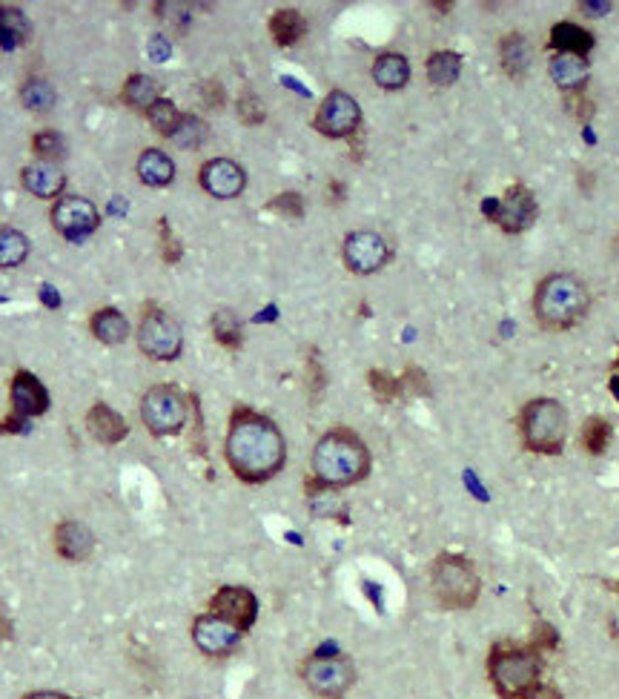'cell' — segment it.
Here are the masks:
<instances>
[{
  "instance_id": "cell-1",
  "label": "cell",
  "mask_w": 619,
  "mask_h": 699,
  "mask_svg": "<svg viewBox=\"0 0 619 699\" xmlns=\"http://www.w3.org/2000/svg\"><path fill=\"white\" fill-rule=\"evenodd\" d=\"M224 456L241 482L264 485L281 473L287 462V445L273 419L250 407H235L224 442Z\"/></svg>"
},
{
  "instance_id": "cell-2",
  "label": "cell",
  "mask_w": 619,
  "mask_h": 699,
  "mask_svg": "<svg viewBox=\"0 0 619 699\" xmlns=\"http://www.w3.org/2000/svg\"><path fill=\"white\" fill-rule=\"evenodd\" d=\"M310 465L319 488H350L367 479L373 462L367 445L353 430L336 427L316 442Z\"/></svg>"
},
{
  "instance_id": "cell-3",
  "label": "cell",
  "mask_w": 619,
  "mask_h": 699,
  "mask_svg": "<svg viewBox=\"0 0 619 699\" xmlns=\"http://www.w3.org/2000/svg\"><path fill=\"white\" fill-rule=\"evenodd\" d=\"M588 307H591L588 287L577 276H568V273H556V276L545 278L534 298L536 318L548 330L574 327L585 318Z\"/></svg>"
},
{
  "instance_id": "cell-4",
  "label": "cell",
  "mask_w": 619,
  "mask_h": 699,
  "mask_svg": "<svg viewBox=\"0 0 619 699\" xmlns=\"http://www.w3.org/2000/svg\"><path fill=\"white\" fill-rule=\"evenodd\" d=\"M430 585H433V596L439 599V605L450 611H468L482 594V579L473 568V562L459 553L436 556L430 568Z\"/></svg>"
},
{
  "instance_id": "cell-5",
  "label": "cell",
  "mask_w": 619,
  "mask_h": 699,
  "mask_svg": "<svg viewBox=\"0 0 619 699\" xmlns=\"http://www.w3.org/2000/svg\"><path fill=\"white\" fill-rule=\"evenodd\" d=\"M542 674V662L534 648L496 645L488 657V679L502 699H525Z\"/></svg>"
},
{
  "instance_id": "cell-6",
  "label": "cell",
  "mask_w": 619,
  "mask_h": 699,
  "mask_svg": "<svg viewBox=\"0 0 619 699\" xmlns=\"http://www.w3.org/2000/svg\"><path fill=\"white\" fill-rule=\"evenodd\" d=\"M519 430H522V442L528 450L545 453V456L559 453L568 436V410L556 399H534L522 410Z\"/></svg>"
},
{
  "instance_id": "cell-7",
  "label": "cell",
  "mask_w": 619,
  "mask_h": 699,
  "mask_svg": "<svg viewBox=\"0 0 619 699\" xmlns=\"http://www.w3.org/2000/svg\"><path fill=\"white\" fill-rule=\"evenodd\" d=\"M304 685L321 699H344L356 685V665L344 654H313L301 662Z\"/></svg>"
},
{
  "instance_id": "cell-8",
  "label": "cell",
  "mask_w": 619,
  "mask_h": 699,
  "mask_svg": "<svg viewBox=\"0 0 619 699\" xmlns=\"http://www.w3.org/2000/svg\"><path fill=\"white\" fill-rule=\"evenodd\" d=\"M190 416L187 396L172 384H155L141 399V419L152 436H175L184 430Z\"/></svg>"
},
{
  "instance_id": "cell-9",
  "label": "cell",
  "mask_w": 619,
  "mask_h": 699,
  "mask_svg": "<svg viewBox=\"0 0 619 699\" xmlns=\"http://www.w3.org/2000/svg\"><path fill=\"white\" fill-rule=\"evenodd\" d=\"M138 347L152 361H175L184 347L181 324L170 313H164L158 307H147L141 316V324H138Z\"/></svg>"
},
{
  "instance_id": "cell-10",
  "label": "cell",
  "mask_w": 619,
  "mask_h": 699,
  "mask_svg": "<svg viewBox=\"0 0 619 699\" xmlns=\"http://www.w3.org/2000/svg\"><path fill=\"white\" fill-rule=\"evenodd\" d=\"M316 129L327 138H350L359 124H362V109L356 104L353 95H347L342 89L330 92L324 101H321L319 112H316Z\"/></svg>"
},
{
  "instance_id": "cell-11",
  "label": "cell",
  "mask_w": 619,
  "mask_h": 699,
  "mask_svg": "<svg viewBox=\"0 0 619 699\" xmlns=\"http://www.w3.org/2000/svg\"><path fill=\"white\" fill-rule=\"evenodd\" d=\"M344 264L359 273V276H370L379 273L390 261V244L379 233L373 230H356L344 238Z\"/></svg>"
},
{
  "instance_id": "cell-12",
  "label": "cell",
  "mask_w": 619,
  "mask_h": 699,
  "mask_svg": "<svg viewBox=\"0 0 619 699\" xmlns=\"http://www.w3.org/2000/svg\"><path fill=\"white\" fill-rule=\"evenodd\" d=\"M52 224L69 241H81V238L98 230L101 215L95 210V204L81 198V195H61L55 201V207H52Z\"/></svg>"
},
{
  "instance_id": "cell-13",
  "label": "cell",
  "mask_w": 619,
  "mask_h": 699,
  "mask_svg": "<svg viewBox=\"0 0 619 699\" xmlns=\"http://www.w3.org/2000/svg\"><path fill=\"white\" fill-rule=\"evenodd\" d=\"M210 614L227 619L241 634H247L258 619V599L250 588L241 585H224L210 599Z\"/></svg>"
},
{
  "instance_id": "cell-14",
  "label": "cell",
  "mask_w": 619,
  "mask_h": 699,
  "mask_svg": "<svg viewBox=\"0 0 619 699\" xmlns=\"http://www.w3.org/2000/svg\"><path fill=\"white\" fill-rule=\"evenodd\" d=\"M241 631L230 625L227 619L215 614L198 616L193 622V642L195 648L207 657H230L238 642H241Z\"/></svg>"
},
{
  "instance_id": "cell-15",
  "label": "cell",
  "mask_w": 619,
  "mask_h": 699,
  "mask_svg": "<svg viewBox=\"0 0 619 699\" xmlns=\"http://www.w3.org/2000/svg\"><path fill=\"white\" fill-rule=\"evenodd\" d=\"M198 181L213 198H238L247 187V172L230 158H213L201 167Z\"/></svg>"
},
{
  "instance_id": "cell-16",
  "label": "cell",
  "mask_w": 619,
  "mask_h": 699,
  "mask_svg": "<svg viewBox=\"0 0 619 699\" xmlns=\"http://www.w3.org/2000/svg\"><path fill=\"white\" fill-rule=\"evenodd\" d=\"M499 227L505 233H525L536 221V198L534 192L522 184H516L505 192V198L499 201V215H496Z\"/></svg>"
},
{
  "instance_id": "cell-17",
  "label": "cell",
  "mask_w": 619,
  "mask_h": 699,
  "mask_svg": "<svg viewBox=\"0 0 619 699\" xmlns=\"http://www.w3.org/2000/svg\"><path fill=\"white\" fill-rule=\"evenodd\" d=\"M12 410L18 419H35L49 410V393L29 370H18L12 379Z\"/></svg>"
},
{
  "instance_id": "cell-18",
  "label": "cell",
  "mask_w": 619,
  "mask_h": 699,
  "mask_svg": "<svg viewBox=\"0 0 619 699\" xmlns=\"http://www.w3.org/2000/svg\"><path fill=\"white\" fill-rule=\"evenodd\" d=\"M86 430L92 433L95 442L101 445H118L129 436V424L118 410H112L107 402H95L86 413Z\"/></svg>"
},
{
  "instance_id": "cell-19",
  "label": "cell",
  "mask_w": 619,
  "mask_h": 699,
  "mask_svg": "<svg viewBox=\"0 0 619 699\" xmlns=\"http://www.w3.org/2000/svg\"><path fill=\"white\" fill-rule=\"evenodd\" d=\"M95 548V539H92V530L75 522V519H66L55 528V551L66 562H84L86 556Z\"/></svg>"
},
{
  "instance_id": "cell-20",
  "label": "cell",
  "mask_w": 619,
  "mask_h": 699,
  "mask_svg": "<svg viewBox=\"0 0 619 699\" xmlns=\"http://www.w3.org/2000/svg\"><path fill=\"white\" fill-rule=\"evenodd\" d=\"M23 187L38 198H58L66 187V175L58 164L35 161L23 170Z\"/></svg>"
},
{
  "instance_id": "cell-21",
  "label": "cell",
  "mask_w": 619,
  "mask_h": 699,
  "mask_svg": "<svg viewBox=\"0 0 619 699\" xmlns=\"http://www.w3.org/2000/svg\"><path fill=\"white\" fill-rule=\"evenodd\" d=\"M89 330H92L95 339L101 341V344H109V347L124 344L129 339L127 316L121 310H115V307H101L92 316V321H89Z\"/></svg>"
},
{
  "instance_id": "cell-22",
  "label": "cell",
  "mask_w": 619,
  "mask_h": 699,
  "mask_svg": "<svg viewBox=\"0 0 619 699\" xmlns=\"http://www.w3.org/2000/svg\"><path fill=\"white\" fill-rule=\"evenodd\" d=\"M551 46L559 49V55H579L585 58L594 49V35L577 23H556L551 29Z\"/></svg>"
},
{
  "instance_id": "cell-23",
  "label": "cell",
  "mask_w": 619,
  "mask_h": 699,
  "mask_svg": "<svg viewBox=\"0 0 619 699\" xmlns=\"http://www.w3.org/2000/svg\"><path fill=\"white\" fill-rule=\"evenodd\" d=\"M138 178L147 184V187H167L175 178V164L167 152L161 149H144L141 158H138Z\"/></svg>"
},
{
  "instance_id": "cell-24",
  "label": "cell",
  "mask_w": 619,
  "mask_h": 699,
  "mask_svg": "<svg viewBox=\"0 0 619 699\" xmlns=\"http://www.w3.org/2000/svg\"><path fill=\"white\" fill-rule=\"evenodd\" d=\"M591 66L579 55H554L551 61V78L559 89H582L588 81Z\"/></svg>"
},
{
  "instance_id": "cell-25",
  "label": "cell",
  "mask_w": 619,
  "mask_h": 699,
  "mask_svg": "<svg viewBox=\"0 0 619 699\" xmlns=\"http://www.w3.org/2000/svg\"><path fill=\"white\" fill-rule=\"evenodd\" d=\"M373 78L382 89H402L410 81V64L399 52H385L373 64Z\"/></svg>"
},
{
  "instance_id": "cell-26",
  "label": "cell",
  "mask_w": 619,
  "mask_h": 699,
  "mask_svg": "<svg viewBox=\"0 0 619 699\" xmlns=\"http://www.w3.org/2000/svg\"><path fill=\"white\" fill-rule=\"evenodd\" d=\"M502 66L505 72L513 75V78H522L531 66V43L525 35L519 32H511L505 41H502Z\"/></svg>"
},
{
  "instance_id": "cell-27",
  "label": "cell",
  "mask_w": 619,
  "mask_h": 699,
  "mask_svg": "<svg viewBox=\"0 0 619 699\" xmlns=\"http://www.w3.org/2000/svg\"><path fill=\"white\" fill-rule=\"evenodd\" d=\"M307 32V23L296 9H278L270 18V35L278 46H293L301 41V35Z\"/></svg>"
},
{
  "instance_id": "cell-28",
  "label": "cell",
  "mask_w": 619,
  "mask_h": 699,
  "mask_svg": "<svg viewBox=\"0 0 619 699\" xmlns=\"http://www.w3.org/2000/svg\"><path fill=\"white\" fill-rule=\"evenodd\" d=\"M29 32H32V26H29L21 9L0 6V46L3 49H18L29 38Z\"/></svg>"
},
{
  "instance_id": "cell-29",
  "label": "cell",
  "mask_w": 619,
  "mask_h": 699,
  "mask_svg": "<svg viewBox=\"0 0 619 699\" xmlns=\"http://www.w3.org/2000/svg\"><path fill=\"white\" fill-rule=\"evenodd\" d=\"M459 72H462V55L459 52L445 49V52H433L427 58V78L436 86L456 84Z\"/></svg>"
},
{
  "instance_id": "cell-30",
  "label": "cell",
  "mask_w": 619,
  "mask_h": 699,
  "mask_svg": "<svg viewBox=\"0 0 619 699\" xmlns=\"http://www.w3.org/2000/svg\"><path fill=\"white\" fill-rule=\"evenodd\" d=\"M121 95H124V101H127L132 109L147 112V109L158 101V84L152 81L150 75H129Z\"/></svg>"
},
{
  "instance_id": "cell-31",
  "label": "cell",
  "mask_w": 619,
  "mask_h": 699,
  "mask_svg": "<svg viewBox=\"0 0 619 699\" xmlns=\"http://www.w3.org/2000/svg\"><path fill=\"white\" fill-rule=\"evenodd\" d=\"M29 255V238L12 227L0 230V267L9 270V267H18L26 261Z\"/></svg>"
},
{
  "instance_id": "cell-32",
  "label": "cell",
  "mask_w": 619,
  "mask_h": 699,
  "mask_svg": "<svg viewBox=\"0 0 619 699\" xmlns=\"http://www.w3.org/2000/svg\"><path fill=\"white\" fill-rule=\"evenodd\" d=\"M611 436H614V430H611V422H608V419L591 416L588 422L582 424V447H585L591 456L605 453L608 445H611Z\"/></svg>"
},
{
  "instance_id": "cell-33",
  "label": "cell",
  "mask_w": 619,
  "mask_h": 699,
  "mask_svg": "<svg viewBox=\"0 0 619 699\" xmlns=\"http://www.w3.org/2000/svg\"><path fill=\"white\" fill-rule=\"evenodd\" d=\"M172 144H178L181 149H195L207 141V124L198 115H181L178 127L170 135Z\"/></svg>"
},
{
  "instance_id": "cell-34",
  "label": "cell",
  "mask_w": 619,
  "mask_h": 699,
  "mask_svg": "<svg viewBox=\"0 0 619 699\" xmlns=\"http://www.w3.org/2000/svg\"><path fill=\"white\" fill-rule=\"evenodd\" d=\"M213 333L215 341L224 344V347H230V350H238L241 341H244V336H241V321H238L233 310H215Z\"/></svg>"
},
{
  "instance_id": "cell-35",
  "label": "cell",
  "mask_w": 619,
  "mask_h": 699,
  "mask_svg": "<svg viewBox=\"0 0 619 699\" xmlns=\"http://www.w3.org/2000/svg\"><path fill=\"white\" fill-rule=\"evenodd\" d=\"M144 115H147V121L152 124V129H155V132H161L164 138H170L172 132H175V127H178V121H181V112H178L175 104L167 101V98H158V101H155Z\"/></svg>"
},
{
  "instance_id": "cell-36",
  "label": "cell",
  "mask_w": 619,
  "mask_h": 699,
  "mask_svg": "<svg viewBox=\"0 0 619 699\" xmlns=\"http://www.w3.org/2000/svg\"><path fill=\"white\" fill-rule=\"evenodd\" d=\"M23 104L35 112H49L52 104H55V89L49 81H41V78H32L29 84H23L21 89Z\"/></svg>"
},
{
  "instance_id": "cell-37",
  "label": "cell",
  "mask_w": 619,
  "mask_h": 699,
  "mask_svg": "<svg viewBox=\"0 0 619 699\" xmlns=\"http://www.w3.org/2000/svg\"><path fill=\"white\" fill-rule=\"evenodd\" d=\"M32 149H35V155H38L41 161H49V164H55L58 158H64L66 155L64 138H61L58 132H38V135L32 138Z\"/></svg>"
},
{
  "instance_id": "cell-38",
  "label": "cell",
  "mask_w": 619,
  "mask_h": 699,
  "mask_svg": "<svg viewBox=\"0 0 619 699\" xmlns=\"http://www.w3.org/2000/svg\"><path fill=\"white\" fill-rule=\"evenodd\" d=\"M367 382H370V387H373L376 399H382V402H393V399H399V396H402V390H405L402 379H393L390 373H382V370H370V373H367Z\"/></svg>"
},
{
  "instance_id": "cell-39",
  "label": "cell",
  "mask_w": 619,
  "mask_h": 699,
  "mask_svg": "<svg viewBox=\"0 0 619 699\" xmlns=\"http://www.w3.org/2000/svg\"><path fill=\"white\" fill-rule=\"evenodd\" d=\"M238 118H241L247 127H258V124L267 118V109L261 104V98L253 95V92H244V95L238 98Z\"/></svg>"
},
{
  "instance_id": "cell-40",
  "label": "cell",
  "mask_w": 619,
  "mask_h": 699,
  "mask_svg": "<svg viewBox=\"0 0 619 699\" xmlns=\"http://www.w3.org/2000/svg\"><path fill=\"white\" fill-rule=\"evenodd\" d=\"M267 207L281 212V215H287V218H301V212H304V201H301L299 192H281L276 201H270Z\"/></svg>"
},
{
  "instance_id": "cell-41",
  "label": "cell",
  "mask_w": 619,
  "mask_h": 699,
  "mask_svg": "<svg viewBox=\"0 0 619 699\" xmlns=\"http://www.w3.org/2000/svg\"><path fill=\"white\" fill-rule=\"evenodd\" d=\"M161 255H164V261L167 264H175L178 258H181V241L172 235V230H170V221L167 218H161Z\"/></svg>"
},
{
  "instance_id": "cell-42",
  "label": "cell",
  "mask_w": 619,
  "mask_h": 699,
  "mask_svg": "<svg viewBox=\"0 0 619 699\" xmlns=\"http://www.w3.org/2000/svg\"><path fill=\"white\" fill-rule=\"evenodd\" d=\"M531 648H534L536 654H539V651H551V648H556V631H554V628L542 622V625H539V631H536V642H534V645H531Z\"/></svg>"
},
{
  "instance_id": "cell-43",
  "label": "cell",
  "mask_w": 619,
  "mask_h": 699,
  "mask_svg": "<svg viewBox=\"0 0 619 699\" xmlns=\"http://www.w3.org/2000/svg\"><path fill=\"white\" fill-rule=\"evenodd\" d=\"M525 699H562V691L556 688V685H548V682H536L534 688L525 694Z\"/></svg>"
},
{
  "instance_id": "cell-44",
  "label": "cell",
  "mask_w": 619,
  "mask_h": 699,
  "mask_svg": "<svg viewBox=\"0 0 619 699\" xmlns=\"http://www.w3.org/2000/svg\"><path fill=\"white\" fill-rule=\"evenodd\" d=\"M150 55L152 61H167L170 58V41L164 35H155L150 41Z\"/></svg>"
},
{
  "instance_id": "cell-45",
  "label": "cell",
  "mask_w": 619,
  "mask_h": 699,
  "mask_svg": "<svg viewBox=\"0 0 619 699\" xmlns=\"http://www.w3.org/2000/svg\"><path fill=\"white\" fill-rule=\"evenodd\" d=\"M579 9H582L585 15H591V18H599V15H608V12H611V3H608V0H582Z\"/></svg>"
},
{
  "instance_id": "cell-46",
  "label": "cell",
  "mask_w": 619,
  "mask_h": 699,
  "mask_svg": "<svg viewBox=\"0 0 619 699\" xmlns=\"http://www.w3.org/2000/svg\"><path fill=\"white\" fill-rule=\"evenodd\" d=\"M12 634H15L12 616H9V611H6V605L0 602V645H3V642H9V639H12Z\"/></svg>"
},
{
  "instance_id": "cell-47",
  "label": "cell",
  "mask_w": 619,
  "mask_h": 699,
  "mask_svg": "<svg viewBox=\"0 0 619 699\" xmlns=\"http://www.w3.org/2000/svg\"><path fill=\"white\" fill-rule=\"evenodd\" d=\"M204 98H207L210 106H221L224 104V89L215 84V81H210V84L204 86Z\"/></svg>"
},
{
  "instance_id": "cell-48",
  "label": "cell",
  "mask_w": 619,
  "mask_h": 699,
  "mask_svg": "<svg viewBox=\"0 0 619 699\" xmlns=\"http://www.w3.org/2000/svg\"><path fill=\"white\" fill-rule=\"evenodd\" d=\"M41 301L49 307V310H55L58 304H61V296H58V290L52 287V284H43L41 287Z\"/></svg>"
},
{
  "instance_id": "cell-49",
  "label": "cell",
  "mask_w": 619,
  "mask_h": 699,
  "mask_svg": "<svg viewBox=\"0 0 619 699\" xmlns=\"http://www.w3.org/2000/svg\"><path fill=\"white\" fill-rule=\"evenodd\" d=\"M23 699H75V697L61 694V691H32V694H26Z\"/></svg>"
},
{
  "instance_id": "cell-50",
  "label": "cell",
  "mask_w": 619,
  "mask_h": 699,
  "mask_svg": "<svg viewBox=\"0 0 619 699\" xmlns=\"http://www.w3.org/2000/svg\"><path fill=\"white\" fill-rule=\"evenodd\" d=\"M611 393L617 396V402H619V376H611Z\"/></svg>"
}]
</instances>
